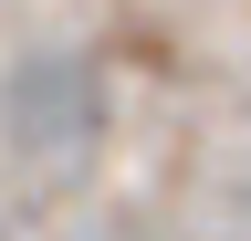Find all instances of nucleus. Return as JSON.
<instances>
[{"label":"nucleus","instance_id":"obj_1","mask_svg":"<svg viewBox=\"0 0 251 241\" xmlns=\"http://www.w3.org/2000/svg\"><path fill=\"white\" fill-rule=\"evenodd\" d=\"M0 115H11L21 158H84V147L105 136V95H94V74L74 53H31L11 74V95H0Z\"/></svg>","mask_w":251,"mask_h":241}]
</instances>
